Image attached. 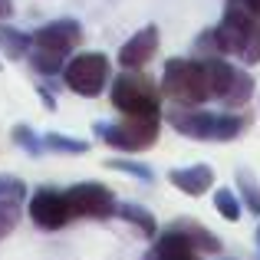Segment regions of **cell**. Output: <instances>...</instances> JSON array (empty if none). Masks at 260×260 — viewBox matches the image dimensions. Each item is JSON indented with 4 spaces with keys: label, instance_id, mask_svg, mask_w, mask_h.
<instances>
[{
    "label": "cell",
    "instance_id": "cell-1",
    "mask_svg": "<svg viewBox=\"0 0 260 260\" xmlns=\"http://www.w3.org/2000/svg\"><path fill=\"white\" fill-rule=\"evenodd\" d=\"M83 43V26H79V20H53V23L40 26V30H33V46L30 53H26V59H30L33 73H40V76H59L66 66V59L76 53V46Z\"/></svg>",
    "mask_w": 260,
    "mask_h": 260
},
{
    "label": "cell",
    "instance_id": "cell-2",
    "mask_svg": "<svg viewBox=\"0 0 260 260\" xmlns=\"http://www.w3.org/2000/svg\"><path fill=\"white\" fill-rule=\"evenodd\" d=\"M168 125L178 135L194 142H234L247 132V115L237 112H208L201 106H175L168 112Z\"/></svg>",
    "mask_w": 260,
    "mask_h": 260
},
{
    "label": "cell",
    "instance_id": "cell-3",
    "mask_svg": "<svg viewBox=\"0 0 260 260\" xmlns=\"http://www.w3.org/2000/svg\"><path fill=\"white\" fill-rule=\"evenodd\" d=\"M214 43L221 56H237L244 66L260 63V17L228 0L221 23L214 26Z\"/></svg>",
    "mask_w": 260,
    "mask_h": 260
},
{
    "label": "cell",
    "instance_id": "cell-4",
    "mask_svg": "<svg viewBox=\"0 0 260 260\" xmlns=\"http://www.w3.org/2000/svg\"><path fill=\"white\" fill-rule=\"evenodd\" d=\"M161 95L172 99L175 106H204L211 99V76L204 59L175 56L165 63L161 73Z\"/></svg>",
    "mask_w": 260,
    "mask_h": 260
},
{
    "label": "cell",
    "instance_id": "cell-5",
    "mask_svg": "<svg viewBox=\"0 0 260 260\" xmlns=\"http://www.w3.org/2000/svg\"><path fill=\"white\" fill-rule=\"evenodd\" d=\"M95 139L119 152H145L158 142L161 119L158 115H125L122 122H95Z\"/></svg>",
    "mask_w": 260,
    "mask_h": 260
},
{
    "label": "cell",
    "instance_id": "cell-6",
    "mask_svg": "<svg viewBox=\"0 0 260 260\" xmlns=\"http://www.w3.org/2000/svg\"><path fill=\"white\" fill-rule=\"evenodd\" d=\"M112 106L122 115H158L161 89L139 70H122L112 83Z\"/></svg>",
    "mask_w": 260,
    "mask_h": 260
},
{
    "label": "cell",
    "instance_id": "cell-7",
    "mask_svg": "<svg viewBox=\"0 0 260 260\" xmlns=\"http://www.w3.org/2000/svg\"><path fill=\"white\" fill-rule=\"evenodd\" d=\"M208 63V76H211V99L224 102L228 109H244L254 99V76L244 66H234L224 56H211Z\"/></svg>",
    "mask_w": 260,
    "mask_h": 260
},
{
    "label": "cell",
    "instance_id": "cell-8",
    "mask_svg": "<svg viewBox=\"0 0 260 260\" xmlns=\"http://www.w3.org/2000/svg\"><path fill=\"white\" fill-rule=\"evenodd\" d=\"M109 73H112V63H109L106 53H76V56L66 59L59 76H63L70 92L92 99L109 86Z\"/></svg>",
    "mask_w": 260,
    "mask_h": 260
},
{
    "label": "cell",
    "instance_id": "cell-9",
    "mask_svg": "<svg viewBox=\"0 0 260 260\" xmlns=\"http://www.w3.org/2000/svg\"><path fill=\"white\" fill-rule=\"evenodd\" d=\"M66 201H70V214L73 221H109L119 211V198L109 184L99 181H79L66 191Z\"/></svg>",
    "mask_w": 260,
    "mask_h": 260
},
{
    "label": "cell",
    "instance_id": "cell-10",
    "mask_svg": "<svg viewBox=\"0 0 260 260\" xmlns=\"http://www.w3.org/2000/svg\"><path fill=\"white\" fill-rule=\"evenodd\" d=\"M30 221L40 231H59L73 221L70 214V201H66V191L56 188H37L30 194Z\"/></svg>",
    "mask_w": 260,
    "mask_h": 260
},
{
    "label": "cell",
    "instance_id": "cell-11",
    "mask_svg": "<svg viewBox=\"0 0 260 260\" xmlns=\"http://www.w3.org/2000/svg\"><path fill=\"white\" fill-rule=\"evenodd\" d=\"M165 231H168V234H175V237H181V241L188 244V247H194L198 254L214 257V254H221V250H224L221 237L211 234V228H204V224L194 221V217H175Z\"/></svg>",
    "mask_w": 260,
    "mask_h": 260
},
{
    "label": "cell",
    "instance_id": "cell-12",
    "mask_svg": "<svg viewBox=\"0 0 260 260\" xmlns=\"http://www.w3.org/2000/svg\"><path fill=\"white\" fill-rule=\"evenodd\" d=\"M158 26H142L139 33L125 40V46L119 50V66L122 70H142L145 63H152V56L158 53Z\"/></svg>",
    "mask_w": 260,
    "mask_h": 260
},
{
    "label": "cell",
    "instance_id": "cell-13",
    "mask_svg": "<svg viewBox=\"0 0 260 260\" xmlns=\"http://www.w3.org/2000/svg\"><path fill=\"white\" fill-rule=\"evenodd\" d=\"M168 181H172L178 191L198 198V194H204V191H211V184H214V168H211V165L172 168V172H168Z\"/></svg>",
    "mask_w": 260,
    "mask_h": 260
},
{
    "label": "cell",
    "instance_id": "cell-14",
    "mask_svg": "<svg viewBox=\"0 0 260 260\" xmlns=\"http://www.w3.org/2000/svg\"><path fill=\"white\" fill-rule=\"evenodd\" d=\"M142 260H201V254H198L194 247H188L181 237L168 234V231H158L155 244L148 247V254Z\"/></svg>",
    "mask_w": 260,
    "mask_h": 260
},
{
    "label": "cell",
    "instance_id": "cell-15",
    "mask_svg": "<svg viewBox=\"0 0 260 260\" xmlns=\"http://www.w3.org/2000/svg\"><path fill=\"white\" fill-rule=\"evenodd\" d=\"M33 46V33L20 30V26H10V23H0V53L7 59H23Z\"/></svg>",
    "mask_w": 260,
    "mask_h": 260
},
{
    "label": "cell",
    "instance_id": "cell-16",
    "mask_svg": "<svg viewBox=\"0 0 260 260\" xmlns=\"http://www.w3.org/2000/svg\"><path fill=\"white\" fill-rule=\"evenodd\" d=\"M115 217H122V221H125V224H132V228H139V234H145L148 241H155V237H158V221H155V217H152V211H148V208H142V204H132V201L119 204Z\"/></svg>",
    "mask_w": 260,
    "mask_h": 260
},
{
    "label": "cell",
    "instance_id": "cell-17",
    "mask_svg": "<svg viewBox=\"0 0 260 260\" xmlns=\"http://www.w3.org/2000/svg\"><path fill=\"white\" fill-rule=\"evenodd\" d=\"M237 198H241V204L250 211V214H260V181L247 172V168L237 172Z\"/></svg>",
    "mask_w": 260,
    "mask_h": 260
},
{
    "label": "cell",
    "instance_id": "cell-18",
    "mask_svg": "<svg viewBox=\"0 0 260 260\" xmlns=\"http://www.w3.org/2000/svg\"><path fill=\"white\" fill-rule=\"evenodd\" d=\"M43 148H46V152H59V155H86L89 142L70 139V135H59V132H46L43 135Z\"/></svg>",
    "mask_w": 260,
    "mask_h": 260
},
{
    "label": "cell",
    "instance_id": "cell-19",
    "mask_svg": "<svg viewBox=\"0 0 260 260\" xmlns=\"http://www.w3.org/2000/svg\"><path fill=\"white\" fill-rule=\"evenodd\" d=\"M214 208H217V214L224 217V221H241V214H244V204H241V198H237V191H231V188H217L214 191Z\"/></svg>",
    "mask_w": 260,
    "mask_h": 260
},
{
    "label": "cell",
    "instance_id": "cell-20",
    "mask_svg": "<svg viewBox=\"0 0 260 260\" xmlns=\"http://www.w3.org/2000/svg\"><path fill=\"white\" fill-rule=\"evenodd\" d=\"M106 165L112 168V172H122V175H128V178H139V181H145V184L155 181L152 165H145V161H135V158H109Z\"/></svg>",
    "mask_w": 260,
    "mask_h": 260
},
{
    "label": "cell",
    "instance_id": "cell-21",
    "mask_svg": "<svg viewBox=\"0 0 260 260\" xmlns=\"http://www.w3.org/2000/svg\"><path fill=\"white\" fill-rule=\"evenodd\" d=\"M10 139H13V142H17V145H20V148H23V152H26V155H33V158H40V155H43V152H46V148H43V139H40V135H37V132H33V128H30V125H26V122H20V125H13V132H10Z\"/></svg>",
    "mask_w": 260,
    "mask_h": 260
},
{
    "label": "cell",
    "instance_id": "cell-22",
    "mask_svg": "<svg viewBox=\"0 0 260 260\" xmlns=\"http://www.w3.org/2000/svg\"><path fill=\"white\" fill-rule=\"evenodd\" d=\"M20 224V201L13 198H0V241L10 237Z\"/></svg>",
    "mask_w": 260,
    "mask_h": 260
},
{
    "label": "cell",
    "instance_id": "cell-23",
    "mask_svg": "<svg viewBox=\"0 0 260 260\" xmlns=\"http://www.w3.org/2000/svg\"><path fill=\"white\" fill-rule=\"evenodd\" d=\"M0 198H13V201H23L26 198V184L13 175H0Z\"/></svg>",
    "mask_w": 260,
    "mask_h": 260
},
{
    "label": "cell",
    "instance_id": "cell-24",
    "mask_svg": "<svg viewBox=\"0 0 260 260\" xmlns=\"http://www.w3.org/2000/svg\"><path fill=\"white\" fill-rule=\"evenodd\" d=\"M194 53H198V56H204V59L221 56V53H217V43H214V30H204L201 37L194 40Z\"/></svg>",
    "mask_w": 260,
    "mask_h": 260
},
{
    "label": "cell",
    "instance_id": "cell-25",
    "mask_svg": "<svg viewBox=\"0 0 260 260\" xmlns=\"http://www.w3.org/2000/svg\"><path fill=\"white\" fill-rule=\"evenodd\" d=\"M37 92H40V102H43V106H46V109H50V112H56V95H53V92H50V89H43V86H40V89H37Z\"/></svg>",
    "mask_w": 260,
    "mask_h": 260
},
{
    "label": "cell",
    "instance_id": "cell-26",
    "mask_svg": "<svg viewBox=\"0 0 260 260\" xmlns=\"http://www.w3.org/2000/svg\"><path fill=\"white\" fill-rule=\"evenodd\" d=\"M234 4H241L244 10H250V13H257V17H260V0H234Z\"/></svg>",
    "mask_w": 260,
    "mask_h": 260
},
{
    "label": "cell",
    "instance_id": "cell-27",
    "mask_svg": "<svg viewBox=\"0 0 260 260\" xmlns=\"http://www.w3.org/2000/svg\"><path fill=\"white\" fill-rule=\"evenodd\" d=\"M10 13H13V4L10 0H0V20H7Z\"/></svg>",
    "mask_w": 260,
    "mask_h": 260
},
{
    "label": "cell",
    "instance_id": "cell-28",
    "mask_svg": "<svg viewBox=\"0 0 260 260\" xmlns=\"http://www.w3.org/2000/svg\"><path fill=\"white\" fill-rule=\"evenodd\" d=\"M257 247H260V224H257Z\"/></svg>",
    "mask_w": 260,
    "mask_h": 260
},
{
    "label": "cell",
    "instance_id": "cell-29",
    "mask_svg": "<svg viewBox=\"0 0 260 260\" xmlns=\"http://www.w3.org/2000/svg\"><path fill=\"white\" fill-rule=\"evenodd\" d=\"M257 260H260V254H257Z\"/></svg>",
    "mask_w": 260,
    "mask_h": 260
}]
</instances>
